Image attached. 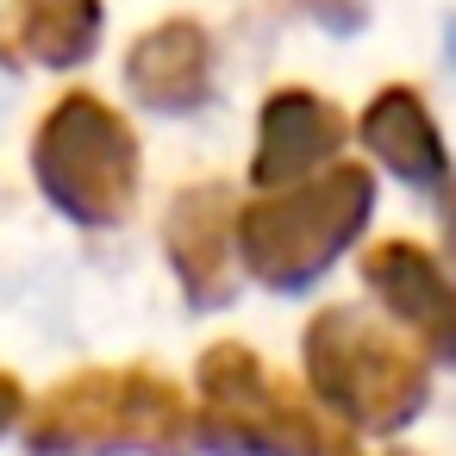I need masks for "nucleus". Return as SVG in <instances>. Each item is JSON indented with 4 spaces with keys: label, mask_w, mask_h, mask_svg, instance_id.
<instances>
[{
    "label": "nucleus",
    "mask_w": 456,
    "mask_h": 456,
    "mask_svg": "<svg viewBox=\"0 0 456 456\" xmlns=\"http://www.w3.org/2000/svg\"><path fill=\"white\" fill-rule=\"evenodd\" d=\"M356 275L375 313L400 325L431 356V369L437 362L456 369V275L444 269L437 250H425L419 238H381L356 256Z\"/></svg>",
    "instance_id": "7"
},
{
    "label": "nucleus",
    "mask_w": 456,
    "mask_h": 456,
    "mask_svg": "<svg viewBox=\"0 0 456 456\" xmlns=\"http://www.w3.org/2000/svg\"><path fill=\"white\" fill-rule=\"evenodd\" d=\"M319 437L325 412L256 344L219 338L194 356V456H313Z\"/></svg>",
    "instance_id": "5"
},
{
    "label": "nucleus",
    "mask_w": 456,
    "mask_h": 456,
    "mask_svg": "<svg viewBox=\"0 0 456 456\" xmlns=\"http://www.w3.org/2000/svg\"><path fill=\"white\" fill-rule=\"evenodd\" d=\"M350 132H356V144H362L400 188H412V194H444V188L456 182L450 144H444V132H437V113H431L425 88H412V82L375 88Z\"/></svg>",
    "instance_id": "10"
},
{
    "label": "nucleus",
    "mask_w": 456,
    "mask_h": 456,
    "mask_svg": "<svg viewBox=\"0 0 456 456\" xmlns=\"http://www.w3.org/2000/svg\"><path fill=\"white\" fill-rule=\"evenodd\" d=\"M281 7L300 13V20H313V26L331 32V38H350V32L369 26V7H375V0H281Z\"/></svg>",
    "instance_id": "12"
},
{
    "label": "nucleus",
    "mask_w": 456,
    "mask_h": 456,
    "mask_svg": "<svg viewBox=\"0 0 456 456\" xmlns=\"http://www.w3.org/2000/svg\"><path fill=\"white\" fill-rule=\"evenodd\" d=\"M313 456H419V450H400V444H394V450H369L356 431H344V425H325V437H319V450H313Z\"/></svg>",
    "instance_id": "14"
},
{
    "label": "nucleus",
    "mask_w": 456,
    "mask_h": 456,
    "mask_svg": "<svg viewBox=\"0 0 456 456\" xmlns=\"http://www.w3.org/2000/svg\"><path fill=\"white\" fill-rule=\"evenodd\" d=\"M300 387L331 425L356 437H394L431 406V356L375 306L338 300L300 331Z\"/></svg>",
    "instance_id": "1"
},
{
    "label": "nucleus",
    "mask_w": 456,
    "mask_h": 456,
    "mask_svg": "<svg viewBox=\"0 0 456 456\" xmlns=\"http://www.w3.org/2000/svg\"><path fill=\"white\" fill-rule=\"evenodd\" d=\"M375 219V169L331 163L294 188L238 200V263L244 281L281 300L313 294L369 232Z\"/></svg>",
    "instance_id": "3"
},
{
    "label": "nucleus",
    "mask_w": 456,
    "mask_h": 456,
    "mask_svg": "<svg viewBox=\"0 0 456 456\" xmlns=\"http://www.w3.org/2000/svg\"><path fill=\"white\" fill-rule=\"evenodd\" d=\"M163 256L194 313H225L244 294L238 263V194L232 182H188L163 207Z\"/></svg>",
    "instance_id": "6"
},
{
    "label": "nucleus",
    "mask_w": 456,
    "mask_h": 456,
    "mask_svg": "<svg viewBox=\"0 0 456 456\" xmlns=\"http://www.w3.org/2000/svg\"><path fill=\"white\" fill-rule=\"evenodd\" d=\"M126 94L157 119H194L219 94V38L194 13H169L126 45Z\"/></svg>",
    "instance_id": "8"
},
{
    "label": "nucleus",
    "mask_w": 456,
    "mask_h": 456,
    "mask_svg": "<svg viewBox=\"0 0 456 456\" xmlns=\"http://www.w3.org/2000/svg\"><path fill=\"white\" fill-rule=\"evenodd\" d=\"M437 238H444V250H437V256H444V269L456 275V182L437 194Z\"/></svg>",
    "instance_id": "15"
},
{
    "label": "nucleus",
    "mask_w": 456,
    "mask_h": 456,
    "mask_svg": "<svg viewBox=\"0 0 456 456\" xmlns=\"http://www.w3.org/2000/svg\"><path fill=\"white\" fill-rule=\"evenodd\" d=\"M26 412H32V394H26V381H20L13 369H0V437H13V431L26 425Z\"/></svg>",
    "instance_id": "13"
},
{
    "label": "nucleus",
    "mask_w": 456,
    "mask_h": 456,
    "mask_svg": "<svg viewBox=\"0 0 456 456\" xmlns=\"http://www.w3.org/2000/svg\"><path fill=\"white\" fill-rule=\"evenodd\" d=\"M32 182L82 232H113L144 194V151L132 119L94 88H69L32 126Z\"/></svg>",
    "instance_id": "4"
},
{
    "label": "nucleus",
    "mask_w": 456,
    "mask_h": 456,
    "mask_svg": "<svg viewBox=\"0 0 456 456\" xmlns=\"http://www.w3.org/2000/svg\"><path fill=\"white\" fill-rule=\"evenodd\" d=\"M344 144H350V113L331 94L300 88V82L263 94L256 138H250V194H275V188H294L331 169Z\"/></svg>",
    "instance_id": "9"
},
{
    "label": "nucleus",
    "mask_w": 456,
    "mask_h": 456,
    "mask_svg": "<svg viewBox=\"0 0 456 456\" xmlns=\"http://www.w3.org/2000/svg\"><path fill=\"white\" fill-rule=\"evenodd\" d=\"M26 456H194V394L163 369H76L20 425Z\"/></svg>",
    "instance_id": "2"
},
{
    "label": "nucleus",
    "mask_w": 456,
    "mask_h": 456,
    "mask_svg": "<svg viewBox=\"0 0 456 456\" xmlns=\"http://www.w3.org/2000/svg\"><path fill=\"white\" fill-rule=\"evenodd\" d=\"M107 38V0H7L0 63L7 69H82Z\"/></svg>",
    "instance_id": "11"
}]
</instances>
